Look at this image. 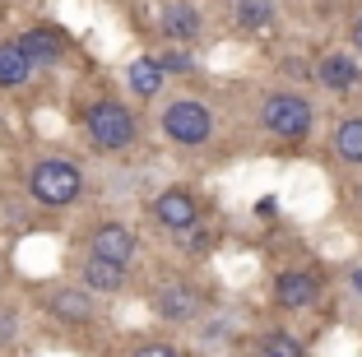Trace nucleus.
Masks as SVG:
<instances>
[{"label": "nucleus", "instance_id": "nucleus-20", "mask_svg": "<svg viewBox=\"0 0 362 357\" xmlns=\"http://www.w3.org/2000/svg\"><path fill=\"white\" fill-rule=\"evenodd\" d=\"M14 339H19V311L0 302V348H10Z\"/></svg>", "mask_w": 362, "mask_h": 357}, {"label": "nucleus", "instance_id": "nucleus-3", "mask_svg": "<svg viewBox=\"0 0 362 357\" xmlns=\"http://www.w3.org/2000/svg\"><path fill=\"white\" fill-rule=\"evenodd\" d=\"M28 195L47 209H65L84 195V172L70 163V158H42L37 168L28 172Z\"/></svg>", "mask_w": 362, "mask_h": 357}, {"label": "nucleus", "instance_id": "nucleus-17", "mask_svg": "<svg viewBox=\"0 0 362 357\" xmlns=\"http://www.w3.org/2000/svg\"><path fill=\"white\" fill-rule=\"evenodd\" d=\"M233 23L242 33H260L274 23V0H233Z\"/></svg>", "mask_w": 362, "mask_h": 357}, {"label": "nucleus", "instance_id": "nucleus-23", "mask_svg": "<svg viewBox=\"0 0 362 357\" xmlns=\"http://www.w3.org/2000/svg\"><path fill=\"white\" fill-rule=\"evenodd\" d=\"M349 288H353V293H358V297H362V264H358V269H353V274H349Z\"/></svg>", "mask_w": 362, "mask_h": 357}, {"label": "nucleus", "instance_id": "nucleus-18", "mask_svg": "<svg viewBox=\"0 0 362 357\" xmlns=\"http://www.w3.org/2000/svg\"><path fill=\"white\" fill-rule=\"evenodd\" d=\"M256 353H265V357H302L307 348H302V339L288 334V329H265V334L256 339Z\"/></svg>", "mask_w": 362, "mask_h": 357}, {"label": "nucleus", "instance_id": "nucleus-13", "mask_svg": "<svg viewBox=\"0 0 362 357\" xmlns=\"http://www.w3.org/2000/svg\"><path fill=\"white\" fill-rule=\"evenodd\" d=\"M126 84H130V93L135 98H158L163 93V84H168V70H163V61L158 56H135L130 61V70H126Z\"/></svg>", "mask_w": 362, "mask_h": 357}, {"label": "nucleus", "instance_id": "nucleus-25", "mask_svg": "<svg viewBox=\"0 0 362 357\" xmlns=\"http://www.w3.org/2000/svg\"><path fill=\"white\" fill-rule=\"evenodd\" d=\"M358 204H362V195H358Z\"/></svg>", "mask_w": 362, "mask_h": 357}, {"label": "nucleus", "instance_id": "nucleus-6", "mask_svg": "<svg viewBox=\"0 0 362 357\" xmlns=\"http://www.w3.org/2000/svg\"><path fill=\"white\" fill-rule=\"evenodd\" d=\"M153 223H158L163 232H172V237H181V232H191L195 223H200V204H195L191 190L172 186L153 200Z\"/></svg>", "mask_w": 362, "mask_h": 357}, {"label": "nucleus", "instance_id": "nucleus-15", "mask_svg": "<svg viewBox=\"0 0 362 357\" xmlns=\"http://www.w3.org/2000/svg\"><path fill=\"white\" fill-rule=\"evenodd\" d=\"M28 74H33V61H28V52L19 47V37H14V42H0V88L28 84Z\"/></svg>", "mask_w": 362, "mask_h": 357}, {"label": "nucleus", "instance_id": "nucleus-7", "mask_svg": "<svg viewBox=\"0 0 362 357\" xmlns=\"http://www.w3.org/2000/svg\"><path fill=\"white\" fill-rule=\"evenodd\" d=\"M274 302L284 311H311L320 302V279L311 269H284L274 279Z\"/></svg>", "mask_w": 362, "mask_h": 357}, {"label": "nucleus", "instance_id": "nucleus-12", "mask_svg": "<svg viewBox=\"0 0 362 357\" xmlns=\"http://www.w3.org/2000/svg\"><path fill=\"white\" fill-rule=\"evenodd\" d=\"M42 302L61 325H88V320H93V293H88L84 283L79 288H52Z\"/></svg>", "mask_w": 362, "mask_h": 357}, {"label": "nucleus", "instance_id": "nucleus-22", "mask_svg": "<svg viewBox=\"0 0 362 357\" xmlns=\"http://www.w3.org/2000/svg\"><path fill=\"white\" fill-rule=\"evenodd\" d=\"M284 74L288 79H311V65L307 61H284Z\"/></svg>", "mask_w": 362, "mask_h": 357}, {"label": "nucleus", "instance_id": "nucleus-14", "mask_svg": "<svg viewBox=\"0 0 362 357\" xmlns=\"http://www.w3.org/2000/svg\"><path fill=\"white\" fill-rule=\"evenodd\" d=\"M84 288L93 297H112L126 288V264L117 260H103V255H88L84 260Z\"/></svg>", "mask_w": 362, "mask_h": 357}, {"label": "nucleus", "instance_id": "nucleus-21", "mask_svg": "<svg viewBox=\"0 0 362 357\" xmlns=\"http://www.w3.org/2000/svg\"><path fill=\"white\" fill-rule=\"evenodd\" d=\"M135 357H177V348L172 344H139Z\"/></svg>", "mask_w": 362, "mask_h": 357}, {"label": "nucleus", "instance_id": "nucleus-10", "mask_svg": "<svg viewBox=\"0 0 362 357\" xmlns=\"http://www.w3.org/2000/svg\"><path fill=\"white\" fill-rule=\"evenodd\" d=\"M19 47L28 52L33 70H42V65H56V61H65V52H70V37H65L61 28H52V23H37V28L19 33Z\"/></svg>", "mask_w": 362, "mask_h": 357}, {"label": "nucleus", "instance_id": "nucleus-4", "mask_svg": "<svg viewBox=\"0 0 362 357\" xmlns=\"http://www.w3.org/2000/svg\"><path fill=\"white\" fill-rule=\"evenodd\" d=\"M163 135L181 148H200V144H209V135H214V112L200 98H172V103L163 107Z\"/></svg>", "mask_w": 362, "mask_h": 357}, {"label": "nucleus", "instance_id": "nucleus-11", "mask_svg": "<svg viewBox=\"0 0 362 357\" xmlns=\"http://www.w3.org/2000/svg\"><path fill=\"white\" fill-rule=\"evenodd\" d=\"M158 28H163L168 42H186L191 47L195 37H200L204 19H200V10H195V0H168L163 14H158Z\"/></svg>", "mask_w": 362, "mask_h": 357}, {"label": "nucleus", "instance_id": "nucleus-24", "mask_svg": "<svg viewBox=\"0 0 362 357\" xmlns=\"http://www.w3.org/2000/svg\"><path fill=\"white\" fill-rule=\"evenodd\" d=\"M349 37H353V47L362 52V19H353V33H349Z\"/></svg>", "mask_w": 362, "mask_h": 357}, {"label": "nucleus", "instance_id": "nucleus-5", "mask_svg": "<svg viewBox=\"0 0 362 357\" xmlns=\"http://www.w3.org/2000/svg\"><path fill=\"white\" fill-rule=\"evenodd\" d=\"M149 306H153V315H158V320H168V325H191L195 315H200L204 297H200V288L181 283V279H168V283L153 288Z\"/></svg>", "mask_w": 362, "mask_h": 357}, {"label": "nucleus", "instance_id": "nucleus-9", "mask_svg": "<svg viewBox=\"0 0 362 357\" xmlns=\"http://www.w3.org/2000/svg\"><path fill=\"white\" fill-rule=\"evenodd\" d=\"M135 232L126 228V223H98L93 232H88V255H103V260H117L130 269V260H135Z\"/></svg>", "mask_w": 362, "mask_h": 357}, {"label": "nucleus", "instance_id": "nucleus-2", "mask_svg": "<svg viewBox=\"0 0 362 357\" xmlns=\"http://www.w3.org/2000/svg\"><path fill=\"white\" fill-rule=\"evenodd\" d=\"M84 135L98 153H126L135 144L139 126H135V112L117 98H98L93 107L84 112Z\"/></svg>", "mask_w": 362, "mask_h": 357}, {"label": "nucleus", "instance_id": "nucleus-8", "mask_svg": "<svg viewBox=\"0 0 362 357\" xmlns=\"http://www.w3.org/2000/svg\"><path fill=\"white\" fill-rule=\"evenodd\" d=\"M311 79H316L325 93H349L362 84V65L344 52H325L320 61H311Z\"/></svg>", "mask_w": 362, "mask_h": 357}, {"label": "nucleus", "instance_id": "nucleus-16", "mask_svg": "<svg viewBox=\"0 0 362 357\" xmlns=\"http://www.w3.org/2000/svg\"><path fill=\"white\" fill-rule=\"evenodd\" d=\"M334 158L344 168H362V116H349L334 130Z\"/></svg>", "mask_w": 362, "mask_h": 357}, {"label": "nucleus", "instance_id": "nucleus-19", "mask_svg": "<svg viewBox=\"0 0 362 357\" xmlns=\"http://www.w3.org/2000/svg\"><path fill=\"white\" fill-rule=\"evenodd\" d=\"M158 61H163V70H168V74H191L195 70V56L186 52V42H172V52H163Z\"/></svg>", "mask_w": 362, "mask_h": 357}, {"label": "nucleus", "instance_id": "nucleus-1", "mask_svg": "<svg viewBox=\"0 0 362 357\" xmlns=\"http://www.w3.org/2000/svg\"><path fill=\"white\" fill-rule=\"evenodd\" d=\"M260 126L274 139H284V144H302V139L311 135V126H316V107H311V98L298 93V88H274V93L260 103Z\"/></svg>", "mask_w": 362, "mask_h": 357}]
</instances>
